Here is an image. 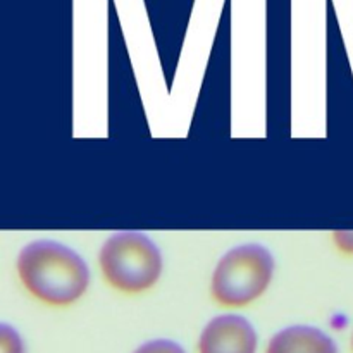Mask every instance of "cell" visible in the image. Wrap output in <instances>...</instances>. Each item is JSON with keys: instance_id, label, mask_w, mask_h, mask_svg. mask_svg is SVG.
Wrapping results in <instances>:
<instances>
[{"instance_id": "5b68a950", "label": "cell", "mask_w": 353, "mask_h": 353, "mask_svg": "<svg viewBox=\"0 0 353 353\" xmlns=\"http://www.w3.org/2000/svg\"><path fill=\"white\" fill-rule=\"evenodd\" d=\"M265 353H338V347L317 327L290 326L271 338Z\"/></svg>"}, {"instance_id": "52a82bcc", "label": "cell", "mask_w": 353, "mask_h": 353, "mask_svg": "<svg viewBox=\"0 0 353 353\" xmlns=\"http://www.w3.org/2000/svg\"><path fill=\"white\" fill-rule=\"evenodd\" d=\"M2 353H24L19 334L7 324H2Z\"/></svg>"}, {"instance_id": "277c9868", "label": "cell", "mask_w": 353, "mask_h": 353, "mask_svg": "<svg viewBox=\"0 0 353 353\" xmlns=\"http://www.w3.org/2000/svg\"><path fill=\"white\" fill-rule=\"evenodd\" d=\"M257 333L245 317L236 314L217 316L203 327L199 353H255Z\"/></svg>"}, {"instance_id": "6da1fadb", "label": "cell", "mask_w": 353, "mask_h": 353, "mask_svg": "<svg viewBox=\"0 0 353 353\" xmlns=\"http://www.w3.org/2000/svg\"><path fill=\"white\" fill-rule=\"evenodd\" d=\"M17 276L28 293L52 307H65L83 296L90 283L88 265L65 245L38 240L21 250Z\"/></svg>"}, {"instance_id": "7a4b0ae2", "label": "cell", "mask_w": 353, "mask_h": 353, "mask_svg": "<svg viewBox=\"0 0 353 353\" xmlns=\"http://www.w3.org/2000/svg\"><path fill=\"white\" fill-rule=\"evenodd\" d=\"M103 279L114 290L137 295L150 290L162 274L157 245L138 231H119L107 238L99 254Z\"/></svg>"}, {"instance_id": "8992f818", "label": "cell", "mask_w": 353, "mask_h": 353, "mask_svg": "<svg viewBox=\"0 0 353 353\" xmlns=\"http://www.w3.org/2000/svg\"><path fill=\"white\" fill-rule=\"evenodd\" d=\"M134 353H186L176 341L171 340H152L137 348Z\"/></svg>"}, {"instance_id": "ba28073f", "label": "cell", "mask_w": 353, "mask_h": 353, "mask_svg": "<svg viewBox=\"0 0 353 353\" xmlns=\"http://www.w3.org/2000/svg\"><path fill=\"white\" fill-rule=\"evenodd\" d=\"M333 240L343 254L353 255V231H336L333 234Z\"/></svg>"}, {"instance_id": "3957f363", "label": "cell", "mask_w": 353, "mask_h": 353, "mask_svg": "<svg viewBox=\"0 0 353 353\" xmlns=\"http://www.w3.org/2000/svg\"><path fill=\"white\" fill-rule=\"evenodd\" d=\"M274 274V257L259 243L231 248L216 265L210 283L214 302L245 307L265 293Z\"/></svg>"}, {"instance_id": "9c48e42d", "label": "cell", "mask_w": 353, "mask_h": 353, "mask_svg": "<svg viewBox=\"0 0 353 353\" xmlns=\"http://www.w3.org/2000/svg\"><path fill=\"white\" fill-rule=\"evenodd\" d=\"M352 350H353V336H352Z\"/></svg>"}]
</instances>
